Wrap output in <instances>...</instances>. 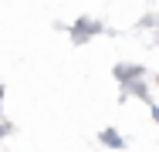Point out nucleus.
<instances>
[{
  "mask_svg": "<svg viewBox=\"0 0 159 152\" xmlns=\"http://www.w3.org/2000/svg\"><path fill=\"white\" fill-rule=\"evenodd\" d=\"M102 142H105V145H112V149H122V145H125V142L119 139V132H115V128H105V132H102Z\"/></svg>",
  "mask_w": 159,
  "mask_h": 152,
  "instance_id": "f257e3e1",
  "label": "nucleus"
},
{
  "mask_svg": "<svg viewBox=\"0 0 159 152\" xmlns=\"http://www.w3.org/2000/svg\"><path fill=\"white\" fill-rule=\"evenodd\" d=\"M0 98H3V88H0Z\"/></svg>",
  "mask_w": 159,
  "mask_h": 152,
  "instance_id": "f03ea898",
  "label": "nucleus"
},
{
  "mask_svg": "<svg viewBox=\"0 0 159 152\" xmlns=\"http://www.w3.org/2000/svg\"><path fill=\"white\" fill-rule=\"evenodd\" d=\"M0 135H3V128H0Z\"/></svg>",
  "mask_w": 159,
  "mask_h": 152,
  "instance_id": "7ed1b4c3",
  "label": "nucleus"
}]
</instances>
